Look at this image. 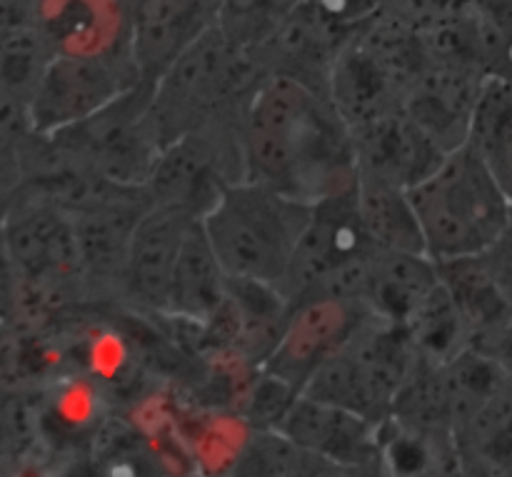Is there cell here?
<instances>
[{"label":"cell","instance_id":"1","mask_svg":"<svg viewBox=\"0 0 512 477\" xmlns=\"http://www.w3.org/2000/svg\"><path fill=\"white\" fill-rule=\"evenodd\" d=\"M245 180L315 205L358 183L353 128L328 93L265 75L243 110Z\"/></svg>","mask_w":512,"mask_h":477},{"label":"cell","instance_id":"2","mask_svg":"<svg viewBox=\"0 0 512 477\" xmlns=\"http://www.w3.org/2000/svg\"><path fill=\"white\" fill-rule=\"evenodd\" d=\"M408 198L435 263L485 253L512 220L510 195L468 143L450 150Z\"/></svg>","mask_w":512,"mask_h":477},{"label":"cell","instance_id":"3","mask_svg":"<svg viewBox=\"0 0 512 477\" xmlns=\"http://www.w3.org/2000/svg\"><path fill=\"white\" fill-rule=\"evenodd\" d=\"M263 78L253 50L218 23L210 25L153 83L150 113L163 148L190 130L240 113Z\"/></svg>","mask_w":512,"mask_h":477},{"label":"cell","instance_id":"4","mask_svg":"<svg viewBox=\"0 0 512 477\" xmlns=\"http://www.w3.org/2000/svg\"><path fill=\"white\" fill-rule=\"evenodd\" d=\"M313 205L255 180L228 185L203 215L205 233L228 278L278 288Z\"/></svg>","mask_w":512,"mask_h":477},{"label":"cell","instance_id":"5","mask_svg":"<svg viewBox=\"0 0 512 477\" xmlns=\"http://www.w3.org/2000/svg\"><path fill=\"white\" fill-rule=\"evenodd\" d=\"M423 363L405 328L368 315L335 353L315 368L300 393L383 425L395 398Z\"/></svg>","mask_w":512,"mask_h":477},{"label":"cell","instance_id":"6","mask_svg":"<svg viewBox=\"0 0 512 477\" xmlns=\"http://www.w3.org/2000/svg\"><path fill=\"white\" fill-rule=\"evenodd\" d=\"M243 110L170 140L145 180L150 203L203 218L228 185L245 180Z\"/></svg>","mask_w":512,"mask_h":477},{"label":"cell","instance_id":"7","mask_svg":"<svg viewBox=\"0 0 512 477\" xmlns=\"http://www.w3.org/2000/svg\"><path fill=\"white\" fill-rule=\"evenodd\" d=\"M150 100L153 83L140 80L88 118L45 135H53L103 178L145 188V180L163 150Z\"/></svg>","mask_w":512,"mask_h":477},{"label":"cell","instance_id":"8","mask_svg":"<svg viewBox=\"0 0 512 477\" xmlns=\"http://www.w3.org/2000/svg\"><path fill=\"white\" fill-rule=\"evenodd\" d=\"M140 80L143 78L135 68L130 48L95 53L58 50L30 98V123L35 133L68 128L93 115Z\"/></svg>","mask_w":512,"mask_h":477},{"label":"cell","instance_id":"9","mask_svg":"<svg viewBox=\"0 0 512 477\" xmlns=\"http://www.w3.org/2000/svg\"><path fill=\"white\" fill-rule=\"evenodd\" d=\"M368 315L373 313L363 300L335 295H318L293 305L278 348L260 370L300 393L315 368L335 353Z\"/></svg>","mask_w":512,"mask_h":477},{"label":"cell","instance_id":"10","mask_svg":"<svg viewBox=\"0 0 512 477\" xmlns=\"http://www.w3.org/2000/svg\"><path fill=\"white\" fill-rule=\"evenodd\" d=\"M275 430L333 465L338 473H373L383 468L380 425L338 405L298 393Z\"/></svg>","mask_w":512,"mask_h":477},{"label":"cell","instance_id":"11","mask_svg":"<svg viewBox=\"0 0 512 477\" xmlns=\"http://www.w3.org/2000/svg\"><path fill=\"white\" fill-rule=\"evenodd\" d=\"M195 218L198 215H190L175 205L150 203L130 240L120 303H128L140 313L165 318L180 245Z\"/></svg>","mask_w":512,"mask_h":477},{"label":"cell","instance_id":"12","mask_svg":"<svg viewBox=\"0 0 512 477\" xmlns=\"http://www.w3.org/2000/svg\"><path fill=\"white\" fill-rule=\"evenodd\" d=\"M488 78V70L478 65L425 60L405 95L403 110L450 153L468 143L470 120Z\"/></svg>","mask_w":512,"mask_h":477},{"label":"cell","instance_id":"13","mask_svg":"<svg viewBox=\"0 0 512 477\" xmlns=\"http://www.w3.org/2000/svg\"><path fill=\"white\" fill-rule=\"evenodd\" d=\"M358 178L410 190L448 153L403 108L353 128Z\"/></svg>","mask_w":512,"mask_h":477},{"label":"cell","instance_id":"14","mask_svg":"<svg viewBox=\"0 0 512 477\" xmlns=\"http://www.w3.org/2000/svg\"><path fill=\"white\" fill-rule=\"evenodd\" d=\"M215 23V0H133L128 43L145 83H155L165 68Z\"/></svg>","mask_w":512,"mask_h":477},{"label":"cell","instance_id":"15","mask_svg":"<svg viewBox=\"0 0 512 477\" xmlns=\"http://www.w3.org/2000/svg\"><path fill=\"white\" fill-rule=\"evenodd\" d=\"M438 285V263L430 255L375 248L360 300L378 318L408 328Z\"/></svg>","mask_w":512,"mask_h":477},{"label":"cell","instance_id":"16","mask_svg":"<svg viewBox=\"0 0 512 477\" xmlns=\"http://www.w3.org/2000/svg\"><path fill=\"white\" fill-rule=\"evenodd\" d=\"M58 50V38L40 18L35 0H0V85L30 105Z\"/></svg>","mask_w":512,"mask_h":477},{"label":"cell","instance_id":"17","mask_svg":"<svg viewBox=\"0 0 512 477\" xmlns=\"http://www.w3.org/2000/svg\"><path fill=\"white\" fill-rule=\"evenodd\" d=\"M225 295H228V275L210 245L203 218H195L185 230L180 245L165 318L205 328L225 303Z\"/></svg>","mask_w":512,"mask_h":477},{"label":"cell","instance_id":"18","mask_svg":"<svg viewBox=\"0 0 512 477\" xmlns=\"http://www.w3.org/2000/svg\"><path fill=\"white\" fill-rule=\"evenodd\" d=\"M440 280L463 313L473 340L512 320V300L488 268L483 255L438 263Z\"/></svg>","mask_w":512,"mask_h":477},{"label":"cell","instance_id":"19","mask_svg":"<svg viewBox=\"0 0 512 477\" xmlns=\"http://www.w3.org/2000/svg\"><path fill=\"white\" fill-rule=\"evenodd\" d=\"M465 473L512 475V385L455 430Z\"/></svg>","mask_w":512,"mask_h":477},{"label":"cell","instance_id":"20","mask_svg":"<svg viewBox=\"0 0 512 477\" xmlns=\"http://www.w3.org/2000/svg\"><path fill=\"white\" fill-rule=\"evenodd\" d=\"M358 208L365 230L378 248L425 253L423 230L408 190L358 178Z\"/></svg>","mask_w":512,"mask_h":477},{"label":"cell","instance_id":"21","mask_svg":"<svg viewBox=\"0 0 512 477\" xmlns=\"http://www.w3.org/2000/svg\"><path fill=\"white\" fill-rule=\"evenodd\" d=\"M320 15L330 20L345 35H353L363 23L383 10L385 0H310Z\"/></svg>","mask_w":512,"mask_h":477},{"label":"cell","instance_id":"22","mask_svg":"<svg viewBox=\"0 0 512 477\" xmlns=\"http://www.w3.org/2000/svg\"><path fill=\"white\" fill-rule=\"evenodd\" d=\"M490 20H493L495 28L512 40V0H473Z\"/></svg>","mask_w":512,"mask_h":477},{"label":"cell","instance_id":"23","mask_svg":"<svg viewBox=\"0 0 512 477\" xmlns=\"http://www.w3.org/2000/svg\"><path fill=\"white\" fill-rule=\"evenodd\" d=\"M493 75H500V78H505L512 85V40L508 43V48H505L503 58H500L498 68H495Z\"/></svg>","mask_w":512,"mask_h":477},{"label":"cell","instance_id":"24","mask_svg":"<svg viewBox=\"0 0 512 477\" xmlns=\"http://www.w3.org/2000/svg\"><path fill=\"white\" fill-rule=\"evenodd\" d=\"M8 448H5V393L0 390V465H5Z\"/></svg>","mask_w":512,"mask_h":477},{"label":"cell","instance_id":"25","mask_svg":"<svg viewBox=\"0 0 512 477\" xmlns=\"http://www.w3.org/2000/svg\"><path fill=\"white\" fill-rule=\"evenodd\" d=\"M508 195H510V200H512V173H510V183H508Z\"/></svg>","mask_w":512,"mask_h":477}]
</instances>
